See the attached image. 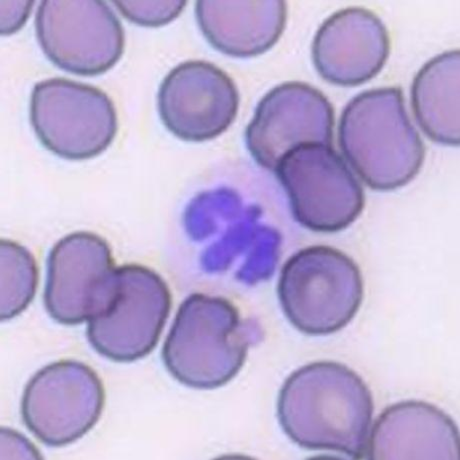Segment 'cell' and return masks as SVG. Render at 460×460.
Returning <instances> with one entry per match:
<instances>
[{"mask_svg": "<svg viewBox=\"0 0 460 460\" xmlns=\"http://www.w3.org/2000/svg\"><path fill=\"white\" fill-rule=\"evenodd\" d=\"M375 403L369 388L347 366L318 361L283 384L278 413L287 436L300 447L366 457Z\"/></svg>", "mask_w": 460, "mask_h": 460, "instance_id": "6da1fadb", "label": "cell"}, {"mask_svg": "<svg viewBox=\"0 0 460 460\" xmlns=\"http://www.w3.org/2000/svg\"><path fill=\"white\" fill-rule=\"evenodd\" d=\"M339 140L353 170L375 190H394L408 184L424 159L422 140L398 87L356 96L342 112Z\"/></svg>", "mask_w": 460, "mask_h": 460, "instance_id": "7a4b0ae2", "label": "cell"}, {"mask_svg": "<svg viewBox=\"0 0 460 460\" xmlns=\"http://www.w3.org/2000/svg\"><path fill=\"white\" fill-rule=\"evenodd\" d=\"M250 345V327L228 299L193 294L175 315L163 359L181 384L214 389L240 373Z\"/></svg>", "mask_w": 460, "mask_h": 460, "instance_id": "3957f363", "label": "cell"}, {"mask_svg": "<svg viewBox=\"0 0 460 460\" xmlns=\"http://www.w3.org/2000/svg\"><path fill=\"white\" fill-rule=\"evenodd\" d=\"M278 291L288 322L308 335L342 330L358 314L365 294L358 264L323 245L291 256L281 270Z\"/></svg>", "mask_w": 460, "mask_h": 460, "instance_id": "277c9868", "label": "cell"}, {"mask_svg": "<svg viewBox=\"0 0 460 460\" xmlns=\"http://www.w3.org/2000/svg\"><path fill=\"white\" fill-rule=\"evenodd\" d=\"M31 120L41 145L69 161L102 154L119 128L117 111L108 94L60 77L35 84Z\"/></svg>", "mask_w": 460, "mask_h": 460, "instance_id": "5b68a950", "label": "cell"}, {"mask_svg": "<svg viewBox=\"0 0 460 460\" xmlns=\"http://www.w3.org/2000/svg\"><path fill=\"white\" fill-rule=\"evenodd\" d=\"M276 172L297 223L313 232H340L364 209V190L332 146H298L283 156Z\"/></svg>", "mask_w": 460, "mask_h": 460, "instance_id": "8992f818", "label": "cell"}, {"mask_svg": "<svg viewBox=\"0 0 460 460\" xmlns=\"http://www.w3.org/2000/svg\"><path fill=\"white\" fill-rule=\"evenodd\" d=\"M117 288L108 308L88 321L87 339L101 356L119 362L144 358L161 339L172 294L157 272L140 264L115 270Z\"/></svg>", "mask_w": 460, "mask_h": 460, "instance_id": "52a82bcc", "label": "cell"}, {"mask_svg": "<svg viewBox=\"0 0 460 460\" xmlns=\"http://www.w3.org/2000/svg\"><path fill=\"white\" fill-rule=\"evenodd\" d=\"M44 55L65 72L102 75L125 50V32L108 4L97 0H44L35 16Z\"/></svg>", "mask_w": 460, "mask_h": 460, "instance_id": "ba28073f", "label": "cell"}, {"mask_svg": "<svg viewBox=\"0 0 460 460\" xmlns=\"http://www.w3.org/2000/svg\"><path fill=\"white\" fill-rule=\"evenodd\" d=\"M105 392L95 371L76 360H59L39 371L25 386L22 415L42 444H73L102 417Z\"/></svg>", "mask_w": 460, "mask_h": 460, "instance_id": "9c48e42d", "label": "cell"}, {"mask_svg": "<svg viewBox=\"0 0 460 460\" xmlns=\"http://www.w3.org/2000/svg\"><path fill=\"white\" fill-rule=\"evenodd\" d=\"M110 244L93 233L68 234L48 260L44 305L56 322L75 325L108 308L117 288Z\"/></svg>", "mask_w": 460, "mask_h": 460, "instance_id": "30bf717a", "label": "cell"}, {"mask_svg": "<svg viewBox=\"0 0 460 460\" xmlns=\"http://www.w3.org/2000/svg\"><path fill=\"white\" fill-rule=\"evenodd\" d=\"M334 112L312 85L291 82L274 87L255 110L245 139L254 161L276 172L283 156L305 145L332 146Z\"/></svg>", "mask_w": 460, "mask_h": 460, "instance_id": "8fae6325", "label": "cell"}, {"mask_svg": "<svg viewBox=\"0 0 460 460\" xmlns=\"http://www.w3.org/2000/svg\"><path fill=\"white\" fill-rule=\"evenodd\" d=\"M240 105L236 85L208 61L181 64L159 88L158 111L165 128L191 143L214 139L233 125Z\"/></svg>", "mask_w": 460, "mask_h": 460, "instance_id": "7c38bea8", "label": "cell"}, {"mask_svg": "<svg viewBox=\"0 0 460 460\" xmlns=\"http://www.w3.org/2000/svg\"><path fill=\"white\" fill-rule=\"evenodd\" d=\"M391 49L382 20L366 8L351 7L332 14L316 32L313 60L327 83L356 86L375 77Z\"/></svg>", "mask_w": 460, "mask_h": 460, "instance_id": "4fadbf2b", "label": "cell"}, {"mask_svg": "<svg viewBox=\"0 0 460 460\" xmlns=\"http://www.w3.org/2000/svg\"><path fill=\"white\" fill-rule=\"evenodd\" d=\"M366 457L371 460H459L456 423L437 406L403 402L389 406L370 430Z\"/></svg>", "mask_w": 460, "mask_h": 460, "instance_id": "5bb4252c", "label": "cell"}, {"mask_svg": "<svg viewBox=\"0 0 460 460\" xmlns=\"http://www.w3.org/2000/svg\"><path fill=\"white\" fill-rule=\"evenodd\" d=\"M196 15L212 47L244 58L262 55L279 41L286 29L288 7L282 0H201Z\"/></svg>", "mask_w": 460, "mask_h": 460, "instance_id": "9a60e30c", "label": "cell"}, {"mask_svg": "<svg viewBox=\"0 0 460 460\" xmlns=\"http://www.w3.org/2000/svg\"><path fill=\"white\" fill-rule=\"evenodd\" d=\"M460 53L436 57L414 78L411 102L415 119L430 139L455 146L460 143Z\"/></svg>", "mask_w": 460, "mask_h": 460, "instance_id": "2e32d148", "label": "cell"}, {"mask_svg": "<svg viewBox=\"0 0 460 460\" xmlns=\"http://www.w3.org/2000/svg\"><path fill=\"white\" fill-rule=\"evenodd\" d=\"M2 252V321L12 320L28 307L37 293L39 271L33 255L12 241L0 242Z\"/></svg>", "mask_w": 460, "mask_h": 460, "instance_id": "e0dca14e", "label": "cell"}, {"mask_svg": "<svg viewBox=\"0 0 460 460\" xmlns=\"http://www.w3.org/2000/svg\"><path fill=\"white\" fill-rule=\"evenodd\" d=\"M121 14L131 22L157 28L172 22L184 10L187 2H114Z\"/></svg>", "mask_w": 460, "mask_h": 460, "instance_id": "ac0fdd59", "label": "cell"}]
</instances>
